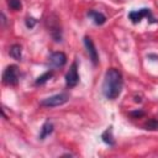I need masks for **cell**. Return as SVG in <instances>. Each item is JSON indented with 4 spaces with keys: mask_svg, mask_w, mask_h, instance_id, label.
<instances>
[{
    "mask_svg": "<svg viewBox=\"0 0 158 158\" xmlns=\"http://www.w3.org/2000/svg\"><path fill=\"white\" fill-rule=\"evenodd\" d=\"M67 101H68V94L59 93V94H56V95L43 99L41 101V105L46 106V107H56V106H60V105L65 104Z\"/></svg>",
    "mask_w": 158,
    "mask_h": 158,
    "instance_id": "2",
    "label": "cell"
},
{
    "mask_svg": "<svg viewBox=\"0 0 158 158\" xmlns=\"http://www.w3.org/2000/svg\"><path fill=\"white\" fill-rule=\"evenodd\" d=\"M52 75H53V72H52V70H48V72L43 73L42 75H40V77L37 78V80H36V85L44 84V83H46L48 79H51V78H52Z\"/></svg>",
    "mask_w": 158,
    "mask_h": 158,
    "instance_id": "12",
    "label": "cell"
},
{
    "mask_svg": "<svg viewBox=\"0 0 158 158\" xmlns=\"http://www.w3.org/2000/svg\"><path fill=\"white\" fill-rule=\"evenodd\" d=\"M130 115H131L132 117H135V118H137V117H141V116H143V115H144V112L139 110V111H132V112H131Z\"/></svg>",
    "mask_w": 158,
    "mask_h": 158,
    "instance_id": "17",
    "label": "cell"
},
{
    "mask_svg": "<svg viewBox=\"0 0 158 158\" xmlns=\"http://www.w3.org/2000/svg\"><path fill=\"white\" fill-rule=\"evenodd\" d=\"M143 127H144L146 130H149V131H156V130H158V120L151 118V120H148V121L144 123Z\"/></svg>",
    "mask_w": 158,
    "mask_h": 158,
    "instance_id": "13",
    "label": "cell"
},
{
    "mask_svg": "<svg viewBox=\"0 0 158 158\" xmlns=\"http://www.w3.org/2000/svg\"><path fill=\"white\" fill-rule=\"evenodd\" d=\"M49 62L54 67H63L67 63V56L63 52H53L49 57Z\"/></svg>",
    "mask_w": 158,
    "mask_h": 158,
    "instance_id": "8",
    "label": "cell"
},
{
    "mask_svg": "<svg viewBox=\"0 0 158 158\" xmlns=\"http://www.w3.org/2000/svg\"><path fill=\"white\" fill-rule=\"evenodd\" d=\"M48 22H49V31H51V35H52L53 40L56 42H60L62 41V30H60L58 19L56 17V20H52V16H49Z\"/></svg>",
    "mask_w": 158,
    "mask_h": 158,
    "instance_id": "6",
    "label": "cell"
},
{
    "mask_svg": "<svg viewBox=\"0 0 158 158\" xmlns=\"http://www.w3.org/2000/svg\"><path fill=\"white\" fill-rule=\"evenodd\" d=\"M79 81V74H78V65L77 63H72L69 70L65 74V84L69 88H74Z\"/></svg>",
    "mask_w": 158,
    "mask_h": 158,
    "instance_id": "4",
    "label": "cell"
},
{
    "mask_svg": "<svg viewBox=\"0 0 158 158\" xmlns=\"http://www.w3.org/2000/svg\"><path fill=\"white\" fill-rule=\"evenodd\" d=\"M2 81L6 85H16L19 81V70L16 65H9L2 73Z\"/></svg>",
    "mask_w": 158,
    "mask_h": 158,
    "instance_id": "3",
    "label": "cell"
},
{
    "mask_svg": "<svg viewBox=\"0 0 158 158\" xmlns=\"http://www.w3.org/2000/svg\"><path fill=\"white\" fill-rule=\"evenodd\" d=\"M143 17H149V19L153 20V16H152L149 9H139V10H136V11H131V12L128 14V19H130L133 23L139 22Z\"/></svg>",
    "mask_w": 158,
    "mask_h": 158,
    "instance_id": "7",
    "label": "cell"
},
{
    "mask_svg": "<svg viewBox=\"0 0 158 158\" xmlns=\"http://www.w3.org/2000/svg\"><path fill=\"white\" fill-rule=\"evenodd\" d=\"M7 4L10 6V9L11 10H15V11H17V10H20L22 7L21 0H7Z\"/></svg>",
    "mask_w": 158,
    "mask_h": 158,
    "instance_id": "15",
    "label": "cell"
},
{
    "mask_svg": "<svg viewBox=\"0 0 158 158\" xmlns=\"http://www.w3.org/2000/svg\"><path fill=\"white\" fill-rule=\"evenodd\" d=\"M102 141L105 142V143H107V144H114L115 142H114V139H112V135H111V128H109V130H106L104 133H102Z\"/></svg>",
    "mask_w": 158,
    "mask_h": 158,
    "instance_id": "14",
    "label": "cell"
},
{
    "mask_svg": "<svg viewBox=\"0 0 158 158\" xmlns=\"http://www.w3.org/2000/svg\"><path fill=\"white\" fill-rule=\"evenodd\" d=\"M9 53L16 60H21V58H22V51H21V46L20 44H12L10 47Z\"/></svg>",
    "mask_w": 158,
    "mask_h": 158,
    "instance_id": "11",
    "label": "cell"
},
{
    "mask_svg": "<svg viewBox=\"0 0 158 158\" xmlns=\"http://www.w3.org/2000/svg\"><path fill=\"white\" fill-rule=\"evenodd\" d=\"M122 74L116 68H110L105 73L102 83V93L109 100H115L122 90Z\"/></svg>",
    "mask_w": 158,
    "mask_h": 158,
    "instance_id": "1",
    "label": "cell"
},
{
    "mask_svg": "<svg viewBox=\"0 0 158 158\" xmlns=\"http://www.w3.org/2000/svg\"><path fill=\"white\" fill-rule=\"evenodd\" d=\"M36 20L33 19V17H27L26 19V26H27V28H33L35 27V25H36Z\"/></svg>",
    "mask_w": 158,
    "mask_h": 158,
    "instance_id": "16",
    "label": "cell"
},
{
    "mask_svg": "<svg viewBox=\"0 0 158 158\" xmlns=\"http://www.w3.org/2000/svg\"><path fill=\"white\" fill-rule=\"evenodd\" d=\"M84 44H85V48H86V51H88V53H89V57H90L91 62L96 65L98 62H99V54H98V51H96V48H95V44H94L93 40H91L90 37L85 36V37H84Z\"/></svg>",
    "mask_w": 158,
    "mask_h": 158,
    "instance_id": "5",
    "label": "cell"
},
{
    "mask_svg": "<svg viewBox=\"0 0 158 158\" xmlns=\"http://www.w3.org/2000/svg\"><path fill=\"white\" fill-rule=\"evenodd\" d=\"M53 128H54L53 123H52L51 121H46V122L42 125V127H41V131H40V139H44L47 136H49V135L53 132Z\"/></svg>",
    "mask_w": 158,
    "mask_h": 158,
    "instance_id": "10",
    "label": "cell"
},
{
    "mask_svg": "<svg viewBox=\"0 0 158 158\" xmlns=\"http://www.w3.org/2000/svg\"><path fill=\"white\" fill-rule=\"evenodd\" d=\"M88 16L93 19V21H94L95 25H99V26H100V25H104V23L106 22V16H105L104 14L99 12V11L90 10V11L88 12Z\"/></svg>",
    "mask_w": 158,
    "mask_h": 158,
    "instance_id": "9",
    "label": "cell"
}]
</instances>
